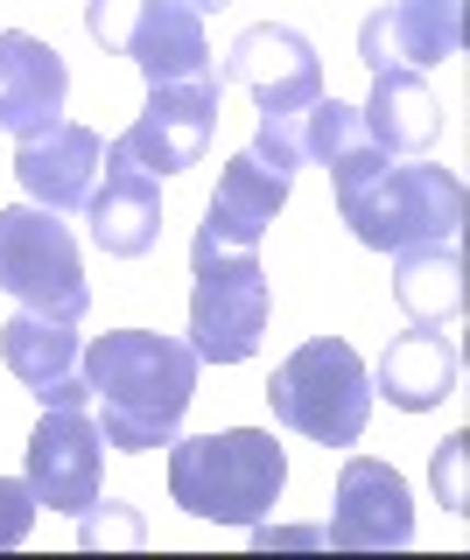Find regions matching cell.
Masks as SVG:
<instances>
[{"label": "cell", "mask_w": 470, "mask_h": 560, "mask_svg": "<svg viewBox=\"0 0 470 560\" xmlns=\"http://www.w3.org/2000/svg\"><path fill=\"white\" fill-rule=\"evenodd\" d=\"M36 490H28V477H0V553L8 547H22L28 539V525H36Z\"/></svg>", "instance_id": "obj_22"}, {"label": "cell", "mask_w": 470, "mask_h": 560, "mask_svg": "<svg viewBox=\"0 0 470 560\" xmlns=\"http://www.w3.org/2000/svg\"><path fill=\"white\" fill-rule=\"evenodd\" d=\"M330 547H358V553H387L414 539V504L408 483H400L393 463H372V455H352L337 469V518L323 525Z\"/></svg>", "instance_id": "obj_11"}, {"label": "cell", "mask_w": 470, "mask_h": 560, "mask_svg": "<svg viewBox=\"0 0 470 560\" xmlns=\"http://www.w3.org/2000/svg\"><path fill=\"white\" fill-rule=\"evenodd\" d=\"M457 372H463L457 343L435 337V323H414L408 337H393L379 350L372 393H387V407H400V413H428V407H443V399L457 393Z\"/></svg>", "instance_id": "obj_18"}, {"label": "cell", "mask_w": 470, "mask_h": 560, "mask_svg": "<svg viewBox=\"0 0 470 560\" xmlns=\"http://www.w3.org/2000/svg\"><path fill=\"white\" fill-rule=\"evenodd\" d=\"M282 203H288V175H274L260 154H232L190 253H253L267 238V224L282 218Z\"/></svg>", "instance_id": "obj_14"}, {"label": "cell", "mask_w": 470, "mask_h": 560, "mask_svg": "<svg viewBox=\"0 0 470 560\" xmlns=\"http://www.w3.org/2000/svg\"><path fill=\"white\" fill-rule=\"evenodd\" d=\"M393 302L414 323H449L463 315V253L457 238H428V245H400L393 253Z\"/></svg>", "instance_id": "obj_20"}, {"label": "cell", "mask_w": 470, "mask_h": 560, "mask_svg": "<svg viewBox=\"0 0 470 560\" xmlns=\"http://www.w3.org/2000/svg\"><path fill=\"white\" fill-rule=\"evenodd\" d=\"M330 183H337V218L372 253H400V245L463 232V183L449 168H428V162L393 168L387 148H358L330 168Z\"/></svg>", "instance_id": "obj_2"}, {"label": "cell", "mask_w": 470, "mask_h": 560, "mask_svg": "<svg viewBox=\"0 0 470 560\" xmlns=\"http://www.w3.org/2000/svg\"><path fill=\"white\" fill-rule=\"evenodd\" d=\"M197 294H190V350L197 364H247L267 337V273L253 253H190Z\"/></svg>", "instance_id": "obj_7"}, {"label": "cell", "mask_w": 470, "mask_h": 560, "mask_svg": "<svg viewBox=\"0 0 470 560\" xmlns=\"http://www.w3.org/2000/svg\"><path fill=\"white\" fill-rule=\"evenodd\" d=\"M99 168H106V140L71 119H49L43 133H22V148H14V175H22L28 203L57 210V218L84 210V197L99 189Z\"/></svg>", "instance_id": "obj_13"}, {"label": "cell", "mask_w": 470, "mask_h": 560, "mask_svg": "<svg viewBox=\"0 0 470 560\" xmlns=\"http://www.w3.org/2000/svg\"><path fill=\"white\" fill-rule=\"evenodd\" d=\"M267 407L282 428L309 434L317 448H352L372 420V372L352 343L337 337H309L302 350H288L267 378Z\"/></svg>", "instance_id": "obj_4"}, {"label": "cell", "mask_w": 470, "mask_h": 560, "mask_svg": "<svg viewBox=\"0 0 470 560\" xmlns=\"http://www.w3.org/2000/svg\"><path fill=\"white\" fill-rule=\"evenodd\" d=\"M463 448H470V434H449V442L435 448V490H443L449 512H470V490H463Z\"/></svg>", "instance_id": "obj_23"}, {"label": "cell", "mask_w": 470, "mask_h": 560, "mask_svg": "<svg viewBox=\"0 0 470 560\" xmlns=\"http://www.w3.org/2000/svg\"><path fill=\"white\" fill-rule=\"evenodd\" d=\"M288 483V455L274 434L260 428H225V434H176L169 442V498L190 518H218V525H260L274 512Z\"/></svg>", "instance_id": "obj_3"}, {"label": "cell", "mask_w": 470, "mask_h": 560, "mask_svg": "<svg viewBox=\"0 0 470 560\" xmlns=\"http://www.w3.org/2000/svg\"><path fill=\"white\" fill-rule=\"evenodd\" d=\"M99 420H84V407H43L36 434H28V490L49 512H92L99 504Z\"/></svg>", "instance_id": "obj_10"}, {"label": "cell", "mask_w": 470, "mask_h": 560, "mask_svg": "<svg viewBox=\"0 0 470 560\" xmlns=\"http://www.w3.org/2000/svg\"><path fill=\"white\" fill-rule=\"evenodd\" d=\"M218 127V70L211 78H183V84H148V105L134 113V127L113 140L106 154L148 168V175H183L204 162Z\"/></svg>", "instance_id": "obj_8"}, {"label": "cell", "mask_w": 470, "mask_h": 560, "mask_svg": "<svg viewBox=\"0 0 470 560\" xmlns=\"http://www.w3.org/2000/svg\"><path fill=\"white\" fill-rule=\"evenodd\" d=\"M190 8H197V14H218V8H232V0H190Z\"/></svg>", "instance_id": "obj_24"}, {"label": "cell", "mask_w": 470, "mask_h": 560, "mask_svg": "<svg viewBox=\"0 0 470 560\" xmlns=\"http://www.w3.org/2000/svg\"><path fill=\"white\" fill-rule=\"evenodd\" d=\"M218 84L253 92L260 119H295V113H309V105L323 98V57L309 49V35H295L288 22H260L225 49Z\"/></svg>", "instance_id": "obj_9"}, {"label": "cell", "mask_w": 470, "mask_h": 560, "mask_svg": "<svg viewBox=\"0 0 470 560\" xmlns=\"http://www.w3.org/2000/svg\"><path fill=\"white\" fill-rule=\"evenodd\" d=\"M84 218H92V245L113 259H141L162 238V183L148 168L106 154V189L84 197Z\"/></svg>", "instance_id": "obj_16"}, {"label": "cell", "mask_w": 470, "mask_h": 560, "mask_svg": "<svg viewBox=\"0 0 470 560\" xmlns=\"http://www.w3.org/2000/svg\"><path fill=\"white\" fill-rule=\"evenodd\" d=\"M64 98H71V70H64L57 49L22 28L0 35V127L14 140L43 133L49 119H64Z\"/></svg>", "instance_id": "obj_15"}, {"label": "cell", "mask_w": 470, "mask_h": 560, "mask_svg": "<svg viewBox=\"0 0 470 560\" xmlns=\"http://www.w3.org/2000/svg\"><path fill=\"white\" fill-rule=\"evenodd\" d=\"M84 399L99 407V434L119 455L169 448L197 399V350L162 329H113L78 358Z\"/></svg>", "instance_id": "obj_1"}, {"label": "cell", "mask_w": 470, "mask_h": 560, "mask_svg": "<svg viewBox=\"0 0 470 560\" xmlns=\"http://www.w3.org/2000/svg\"><path fill=\"white\" fill-rule=\"evenodd\" d=\"M463 49V0H400V8L365 14L358 63L372 70H428Z\"/></svg>", "instance_id": "obj_12"}, {"label": "cell", "mask_w": 470, "mask_h": 560, "mask_svg": "<svg viewBox=\"0 0 470 560\" xmlns=\"http://www.w3.org/2000/svg\"><path fill=\"white\" fill-rule=\"evenodd\" d=\"M0 294H14L28 315H49V323H78L92 308L78 238L57 224V210L43 203L0 210Z\"/></svg>", "instance_id": "obj_5"}, {"label": "cell", "mask_w": 470, "mask_h": 560, "mask_svg": "<svg viewBox=\"0 0 470 560\" xmlns=\"http://www.w3.org/2000/svg\"><path fill=\"white\" fill-rule=\"evenodd\" d=\"M84 28H92V43H106V49L141 63L148 84L211 78L204 14L190 0H84Z\"/></svg>", "instance_id": "obj_6"}, {"label": "cell", "mask_w": 470, "mask_h": 560, "mask_svg": "<svg viewBox=\"0 0 470 560\" xmlns=\"http://www.w3.org/2000/svg\"><path fill=\"white\" fill-rule=\"evenodd\" d=\"M0 358L8 372L43 399V407H84V372H78V337L71 323H49V315H14L0 323Z\"/></svg>", "instance_id": "obj_17"}, {"label": "cell", "mask_w": 470, "mask_h": 560, "mask_svg": "<svg viewBox=\"0 0 470 560\" xmlns=\"http://www.w3.org/2000/svg\"><path fill=\"white\" fill-rule=\"evenodd\" d=\"M78 518H84V525H78V547H84V553H92V547H141V539H148L141 518H134L127 504H113V498L92 504V512H78Z\"/></svg>", "instance_id": "obj_21"}, {"label": "cell", "mask_w": 470, "mask_h": 560, "mask_svg": "<svg viewBox=\"0 0 470 560\" xmlns=\"http://www.w3.org/2000/svg\"><path fill=\"white\" fill-rule=\"evenodd\" d=\"M358 113H365V133H372L387 154H422L428 140L443 133V105H435L422 70H379L372 98H365Z\"/></svg>", "instance_id": "obj_19"}]
</instances>
